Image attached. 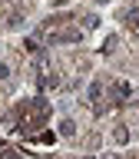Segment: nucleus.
Listing matches in <instances>:
<instances>
[{
	"mask_svg": "<svg viewBox=\"0 0 139 159\" xmlns=\"http://www.w3.org/2000/svg\"><path fill=\"white\" fill-rule=\"evenodd\" d=\"M20 23H23V10H10L7 13V27L13 30V27H20Z\"/></svg>",
	"mask_w": 139,
	"mask_h": 159,
	"instance_id": "39448f33",
	"label": "nucleus"
},
{
	"mask_svg": "<svg viewBox=\"0 0 139 159\" xmlns=\"http://www.w3.org/2000/svg\"><path fill=\"white\" fill-rule=\"evenodd\" d=\"M0 159H20L17 152H0Z\"/></svg>",
	"mask_w": 139,
	"mask_h": 159,
	"instance_id": "6e6552de",
	"label": "nucleus"
},
{
	"mask_svg": "<svg viewBox=\"0 0 139 159\" xmlns=\"http://www.w3.org/2000/svg\"><path fill=\"white\" fill-rule=\"evenodd\" d=\"M99 143H103V136H99L96 129H89V133H86V139H83V146H86L89 152H93V149H99Z\"/></svg>",
	"mask_w": 139,
	"mask_h": 159,
	"instance_id": "7ed1b4c3",
	"label": "nucleus"
},
{
	"mask_svg": "<svg viewBox=\"0 0 139 159\" xmlns=\"http://www.w3.org/2000/svg\"><path fill=\"white\" fill-rule=\"evenodd\" d=\"M10 76H13V66H10V63H3V60H0V83H7Z\"/></svg>",
	"mask_w": 139,
	"mask_h": 159,
	"instance_id": "423d86ee",
	"label": "nucleus"
},
{
	"mask_svg": "<svg viewBox=\"0 0 139 159\" xmlns=\"http://www.w3.org/2000/svg\"><path fill=\"white\" fill-rule=\"evenodd\" d=\"M136 103H139V93H136Z\"/></svg>",
	"mask_w": 139,
	"mask_h": 159,
	"instance_id": "1a4fd4ad",
	"label": "nucleus"
},
{
	"mask_svg": "<svg viewBox=\"0 0 139 159\" xmlns=\"http://www.w3.org/2000/svg\"><path fill=\"white\" fill-rule=\"evenodd\" d=\"M96 27H99L96 13H83V17H79V30H96Z\"/></svg>",
	"mask_w": 139,
	"mask_h": 159,
	"instance_id": "20e7f679",
	"label": "nucleus"
},
{
	"mask_svg": "<svg viewBox=\"0 0 139 159\" xmlns=\"http://www.w3.org/2000/svg\"><path fill=\"white\" fill-rule=\"evenodd\" d=\"M109 139H113L116 146H126L129 139H132V129H129V123L116 119V123H113V129H109Z\"/></svg>",
	"mask_w": 139,
	"mask_h": 159,
	"instance_id": "f257e3e1",
	"label": "nucleus"
},
{
	"mask_svg": "<svg viewBox=\"0 0 139 159\" xmlns=\"http://www.w3.org/2000/svg\"><path fill=\"white\" fill-rule=\"evenodd\" d=\"M76 133H79V126H76V119H73V116L60 119V136H63V139H76Z\"/></svg>",
	"mask_w": 139,
	"mask_h": 159,
	"instance_id": "f03ea898",
	"label": "nucleus"
},
{
	"mask_svg": "<svg viewBox=\"0 0 139 159\" xmlns=\"http://www.w3.org/2000/svg\"><path fill=\"white\" fill-rule=\"evenodd\" d=\"M129 129H132V133H136V136H139V109H136V123H132V126H129Z\"/></svg>",
	"mask_w": 139,
	"mask_h": 159,
	"instance_id": "0eeeda50",
	"label": "nucleus"
}]
</instances>
